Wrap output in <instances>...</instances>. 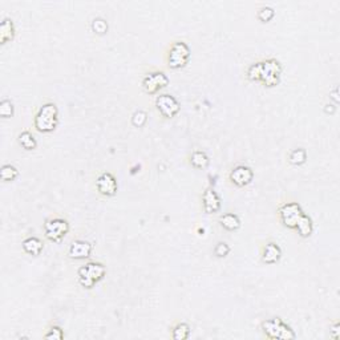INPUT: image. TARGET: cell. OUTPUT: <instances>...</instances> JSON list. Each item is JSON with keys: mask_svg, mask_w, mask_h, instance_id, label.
<instances>
[{"mask_svg": "<svg viewBox=\"0 0 340 340\" xmlns=\"http://www.w3.org/2000/svg\"><path fill=\"white\" fill-rule=\"evenodd\" d=\"M42 242L36 238V236H29L27 239L23 241V249L24 251L29 255H33V256H38V255L42 254Z\"/></svg>", "mask_w": 340, "mask_h": 340, "instance_id": "15", "label": "cell"}, {"mask_svg": "<svg viewBox=\"0 0 340 340\" xmlns=\"http://www.w3.org/2000/svg\"><path fill=\"white\" fill-rule=\"evenodd\" d=\"M156 108L164 117L171 118L180 112V104L173 96L164 93V95L157 96L156 99Z\"/></svg>", "mask_w": 340, "mask_h": 340, "instance_id": "9", "label": "cell"}, {"mask_svg": "<svg viewBox=\"0 0 340 340\" xmlns=\"http://www.w3.org/2000/svg\"><path fill=\"white\" fill-rule=\"evenodd\" d=\"M229 253H230V247L226 242H218L214 247V254L217 255L218 258H225Z\"/></svg>", "mask_w": 340, "mask_h": 340, "instance_id": "30", "label": "cell"}, {"mask_svg": "<svg viewBox=\"0 0 340 340\" xmlns=\"http://www.w3.org/2000/svg\"><path fill=\"white\" fill-rule=\"evenodd\" d=\"M0 116L3 118H8L14 116V104L10 100H3L0 103Z\"/></svg>", "mask_w": 340, "mask_h": 340, "instance_id": "24", "label": "cell"}, {"mask_svg": "<svg viewBox=\"0 0 340 340\" xmlns=\"http://www.w3.org/2000/svg\"><path fill=\"white\" fill-rule=\"evenodd\" d=\"M247 77L251 81H259L260 80V63H255L250 68L247 69Z\"/></svg>", "mask_w": 340, "mask_h": 340, "instance_id": "29", "label": "cell"}, {"mask_svg": "<svg viewBox=\"0 0 340 340\" xmlns=\"http://www.w3.org/2000/svg\"><path fill=\"white\" fill-rule=\"evenodd\" d=\"M96 188L101 195L105 197H113L117 193V181L113 174L110 173H103L96 180Z\"/></svg>", "mask_w": 340, "mask_h": 340, "instance_id": "10", "label": "cell"}, {"mask_svg": "<svg viewBox=\"0 0 340 340\" xmlns=\"http://www.w3.org/2000/svg\"><path fill=\"white\" fill-rule=\"evenodd\" d=\"M274 10L271 7H262L259 11H258V19L262 21V23H267L270 20L274 18Z\"/></svg>", "mask_w": 340, "mask_h": 340, "instance_id": "27", "label": "cell"}, {"mask_svg": "<svg viewBox=\"0 0 340 340\" xmlns=\"http://www.w3.org/2000/svg\"><path fill=\"white\" fill-rule=\"evenodd\" d=\"M219 223H221V226L225 227L229 232H235V230H238L239 226H241V221H239L238 215H236V214H233V212L223 214L222 217L219 218Z\"/></svg>", "mask_w": 340, "mask_h": 340, "instance_id": "17", "label": "cell"}, {"mask_svg": "<svg viewBox=\"0 0 340 340\" xmlns=\"http://www.w3.org/2000/svg\"><path fill=\"white\" fill-rule=\"evenodd\" d=\"M59 124V109L53 103H47L35 116V128L42 133H51Z\"/></svg>", "mask_w": 340, "mask_h": 340, "instance_id": "1", "label": "cell"}, {"mask_svg": "<svg viewBox=\"0 0 340 340\" xmlns=\"http://www.w3.org/2000/svg\"><path fill=\"white\" fill-rule=\"evenodd\" d=\"M254 178V171L251 168L246 165H238L230 171V181L235 186L243 188L251 184V181Z\"/></svg>", "mask_w": 340, "mask_h": 340, "instance_id": "11", "label": "cell"}, {"mask_svg": "<svg viewBox=\"0 0 340 340\" xmlns=\"http://www.w3.org/2000/svg\"><path fill=\"white\" fill-rule=\"evenodd\" d=\"M92 254V245L88 241L77 239L72 242L71 247L68 250V255L72 259H86Z\"/></svg>", "mask_w": 340, "mask_h": 340, "instance_id": "12", "label": "cell"}, {"mask_svg": "<svg viewBox=\"0 0 340 340\" xmlns=\"http://www.w3.org/2000/svg\"><path fill=\"white\" fill-rule=\"evenodd\" d=\"M148 121V114L144 112V110H137L134 112V114L132 116V124L134 127L142 128Z\"/></svg>", "mask_w": 340, "mask_h": 340, "instance_id": "26", "label": "cell"}, {"mask_svg": "<svg viewBox=\"0 0 340 340\" xmlns=\"http://www.w3.org/2000/svg\"><path fill=\"white\" fill-rule=\"evenodd\" d=\"M279 218L284 226L288 229H295L298 221L303 215L302 208L297 202H287L283 203L278 210Z\"/></svg>", "mask_w": 340, "mask_h": 340, "instance_id": "7", "label": "cell"}, {"mask_svg": "<svg viewBox=\"0 0 340 340\" xmlns=\"http://www.w3.org/2000/svg\"><path fill=\"white\" fill-rule=\"evenodd\" d=\"M332 99H334V101H335V104H338L339 103V97H338V88H335V90H334V93H332Z\"/></svg>", "mask_w": 340, "mask_h": 340, "instance_id": "33", "label": "cell"}, {"mask_svg": "<svg viewBox=\"0 0 340 340\" xmlns=\"http://www.w3.org/2000/svg\"><path fill=\"white\" fill-rule=\"evenodd\" d=\"M190 164L195 169H205L209 165V157L208 154L202 150H195L190 156Z\"/></svg>", "mask_w": 340, "mask_h": 340, "instance_id": "19", "label": "cell"}, {"mask_svg": "<svg viewBox=\"0 0 340 340\" xmlns=\"http://www.w3.org/2000/svg\"><path fill=\"white\" fill-rule=\"evenodd\" d=\"M190 59V48L185 42H175L170 47L168 55V65L171 69L184 68Z\"/></svg>", "mask_w": 340, "mask_h": 340, "instance_id": "4", "label": "cell"}, {"mask_svg": "<svg viewBox=\"0 0 340 340\" xmlns=\"http://www.w3.org/2000/svg\"><path fill=\"white\" fill-rule=\"evenodd\" d=\"M44 338L49 340H62L64 338V332L59 326H52L48 330L47 334L44 335Z\"/></svg>", "mask_w": 340, "mask_h": 340, "instance_id": "28", "label": "cell"}, {"mask_svg": "<svg viewBox=\"0 0 340 340\" xmlns=\"http://www.w3.org/2000/svg\"><path fill=\"white\" fill-rule=\"evenodd\" d=\"M15 36V27L12 20L4 19L0 24V42L1 44H5L7 42L12 40Z\"/></svg>", "mask_w": 340, "mask_h": 340, "instance_id": "18", "label": "cell"}, {"mask_svg": "<svg viewBox=\"0 0 340 340\" xmlns=\"http://www.w3.org/2000/svg\"><path fill=\"white\" fill-rule=\"evenodd\" d=\"M306 160H307V153H306V150L302 149V148L294 149V150L290 153V156H288V161L295 166L303 165V164L306 162Z\"/></svg>", "mask_w": 340, "mask_h": 340, "instance_id": "22", "label": "cell"}, {"mask_svg": "<svg viewBox=\"0 0 340 340\" xmlns=\"http://www.w3.org/2000/svg\"><path fill=\"white\" fill-rule=\"evenodd\" d=\"M335 109H336V106L335 105H332V104H327L326 105V108H324V110H326V113H334L335 112Z\"/></svg>", "mask_w": 340, "mask_h": 340, "instance_id": "32", "label": "cell"}, {"mask_svg": "<svg viewBox=\"0 0 340 340\" xmlns=\"http://www.w3.org/2000/svg\"><path fill=\"white\" fill-rule=\"evenodd\" d=\"M262 330L269 339H295V332L279 318H274L262 323Z\"/></svg>", "mask_w": 340, "mask_h": 340, "instance_id": "3", "label": "cell"}, {"mask_svg": "<svg viewBox=\"0 0 340 340\" xmlns=\"http://www.w3.org/2000/svg\"><path fill=\"white\" fill-rule=\"evenodd\" d=\"M190 335V326L188 323H178L173 327L171 336L174 340H186Z\"/></svg>", "mask_w": 340, "mask_h": 340, "instance_id": "21", "label": "cell"}, {"mask_svg": "<svg viewBox=\"0 0 340 340\" xmlns=\"http://www.w3.org/2000/svg\"><path fill=\"white\" fill-rule=\"evenodd\" d=\"M282 65L276 59H269L260 62V83L266 86H274L280 80Z\"/></svg>", "mask_w": 340, "mask_h": 340, "instance_id": "5", "label": "cell"}, {"mask_svg": "<svg viewBox=\"0 0 340 340\" xmlns=\"http://www.w3.org/2000/svg\"><path fill=\"white\" fill-rule=\"evenodd\" d=\"M295 229H297L298 233H299V235L303 236V238H308V236L312 234V232H314V223H312L311 218L303 212V215L300 217V219L298 221Z\"/></svg>", "mask_w": 340, "mask_h": 340, "instance_id": "16", "label": "cell"}, {"mask_svg": "<svg viewBox=\"0 0 340 340\" xmlns=\"http://www.w3.org/2000/svg\"><path fill=\"white\" fill-rule=\"evenodd\" d=\"M18 140H19V144L21 145V148L25 149V150H33L38 147L36 138L33 137L32 133L28 132V130H24V132L20 133Z\"/></svg>", "mask_w": 340, "mask_h": 340, "instance_id": "20", "label": "cell"}, {"mask_svg": "<svg viewBox=\"0 0 340 340\" xmlns=\"http://www.w3.org/2000/svg\"><path fill=\"white\" fill-rule=\"evenodd\" d=\"M44 232L49 241L59 242L69 232V223L64 218H51L44 225Z\"/></svg>", "mask_w": 340, "mask_h": 340, "instance_id": "6", "label": "cell"}, {"mask_svg": "<svg viewBox=\"0 0 340 340\" xmlns=\"http://www.w3.org/2000/svg\"><path fill=\"white\" fill-rule=\"evenodd\" d=\"M105 274H106V269L104 267V265H101L99 262H89L79 269V273H77L79 283L83 287L90 290L97 282L104 279Z\"/></svg>", "mask_w": 340, "mask_h": 340, "instance_id": "2", "label": "cell"}, {"mask_svg": "<svg viewBox=\"0 0 340 340\" xmlns=\"http://www.w3.org/2000/svg\"><path fill=\"white\" fill-rule=\"evenodd\" d=\"M92 29H93V32L99 33V35H104L108 31V23L101 18H96L92 21Z\"/></svg>", "mask_w": 340, "mask_h": 340, "instance_id": "25", "label": "cell"}, {"mask_svg": "<svg viewBox=\"0 0 340 340\" xmlns=\"http://www.w3.org/2000/svg\"><path fill=\"white\" fill-rule=\"evenodd\" d=\"M19 174L18 169L15 168L14 165L11 164H7V165L1 166V170H0V177L1 180L5 181V182H10V181H14Z\"/></svg>", "mask_w": 340, "mask_h": 340, "instance_id": "23", "label": "cell"}, {"mask_svg": "<svg viewBox=\"0 0 340 340\" xmlns=\"http://www.w3.org/2000/svg\"><path fill=\"white\" fill-rule=\"evenodd\" d=\"M280 258H282V250H280V247L276 243L269 242L263 247V250H262V260L265 263L273 265V263H276Z\"/></svg>", "mask_w": 340, "mask_h": 340, "instance_id": "14", "label": "cell"}, {"mask_svg": "<svg viewBox=\"0 0 340 340\" xmlns=\"http://www.w3.org/2000/svg\"><path fill=\"white\" fill-rule=\"evenodd\" d=\"M331 335H332V338H334V339H339V335H340V324L339 323H336L335 326L331 328Z\"/></svg>", "mask_w": 340, "mask_h": 340, "instance_id": "31", "label": "cell"}, {"mask_svg": "<svg viewBox=\"0 0 340 340\" xmlns=\"http://www.w3.org/2000/svg\"><path fill=\"white\" fill-rule=\"evenodd\" d=\"M202 203L203 209L208 214H212V212H218L221 210V199L217 191L212 188H208L202 194Z\"/></svg>", "mask_w": 340, "mask_h": 340, "instance_id": "13", "label": "cell"}, {"mask_svg": "<svg viewBox=\"0 0 340 340\" xmlns=\"http://www.w3.org/2000/svg\"><path fill=\"white\" fill-rule=\"evenodd\" d=\"M169 84V79L164 72H151L142 79V88L149 95H154Z\"/></svg>", "mask_w": 340, "mask_h": 340, "instance_id": "8", "label": "cell"}]
</instances>
